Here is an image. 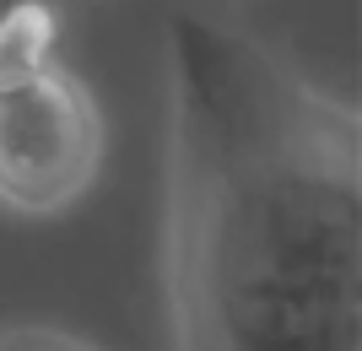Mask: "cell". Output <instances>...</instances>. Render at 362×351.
<instances>
[{
    "label": "cell",
    "mask_w": 362,
    "mask_h": 351,
    "mask_svg": "<svg viewBox=\"0 0 362 351\" xmlns=\"http://www.w3.org/2000/svg\"><path fill=\"white\" fill-rule=\"evenodd\" d=\"M179 340L211 351H362L357 119L271 49L168 22Z\"/></svg>",
    "instance_id": "cell-1"
},
{
    "label": "cell",
    "mask_w": 362,
    "mask_h": 351,
    "mask_svg": "<svg viewBox=\"0 0 362 351\" xmlns=\"http://www.w3.org/2000/svg\"><path fill=\"white\" fill-rule=\"evenodd\" d=\"M179 351H211V346H195V340H179Z\"/></svg>",
    "instance_id": "cell-5"
},
{
    "label": "cell",
    "mask_w": 362,
    "mask_h": 351,
    "mask_svg": "<svg viewBox=\"0 0 362 351\" xmlns=\"http://www.w3.org/2000/svg\"><path fill=\"white\" fill-rule=\"evenodd\" d=\"M60 44V16L44 0H16L11 11H0V87L33 81L38 71L54 65Z\"/></svg>",
    "instance_id": "cell-3"
},
{
    "label": "cell",
    "mask_w": 362,
    "mask_h": 351,
    "mask_svg": "<svg viewBox=\"0 0 362 351\" xmlns=\"http://www.w3.org/2000/svg\"><path fill=\"white\" fill-rule=\"evenodd\" d=\"M103 162V119L92 92L49 65L33 81L0 87V206L28 216L81 200Z\"/></svg>",
    "instance_id": "cell-2"
},
{
    "label": "cell",
    "mask_w": 362,
    "mask_h": 351,
    "mask_svg": "<svg viewBox=\"0 0 362 351\" xmlns=\"http://www.w3.org/2000/svg\"><path fill=\"white\" fill-rule=\"evenodd\" d=\"M0 351H87L81 340L60 335V330H6Z\"/></svg>",
    "instance_id": "cell-4"
}]
</instances>
